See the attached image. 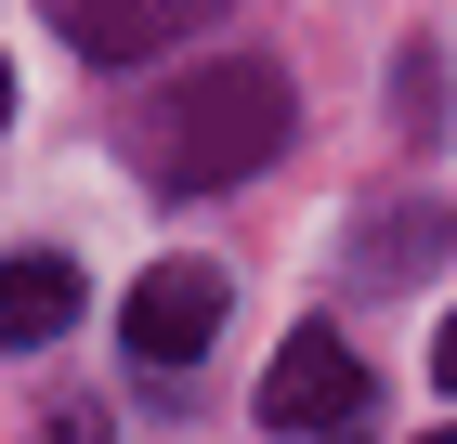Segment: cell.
<instances>
[{"instance_id": "9c48e42d", "label": "cell", "mask_w": 457, "mask_h": 444, "mask_svg": "<svg viewBox=\"0 0 457 444\" xmlns=\"http://www.w3.org/2000/svg\"><path fill=\"white\" fill-rule=\"evenodd\" d=\"M0 131H13V66H0Z\"/></svg>"}, {"instance_id": "52a82bcc", "label": "cell", "mask_w": 457, "mask_h": 444, "mask_svg": "<svg viewBox=\"0 0 457 444\" xmlns=\"http://www.w3.org/2000/svg\"><path fill=\"white\" fill-rule=\"evenodd\" d=\"M53 444H105V406H66V418H53Z\"/></svg>"}, {"instance_id": "8992f818", "label": "cell", "mask_w": 457, "mask_h": 444, "mask_svg": "<svg viewBox=\"0 0 457 444\" xmlns=\"http://www.w3.org/2000/svg\"><path fill=\"white\" fill-rule=\"evenodd\" d=\"M366 236H379V248H366V274H419L431 248H445V236H431V209H405V222H366Z\"/></svg>"}, {"instance_id": "5b68a950", "label": "cell", "mask_w": 457, "mask_h": 444, "mask_svg": "<svg viewBox=\"0 0 457 444\" xmlns=\"http://www.w3.org/2000/svg\"><path fill=\"white\" fill-rule=\"evenodd\" d=\"M79 327V262H53V248H13L0 262V353H39Z\"/></svg>"}, {"instance_id": "ba28073f", "label": "cell", "mask_w": 457, "mask_h": 444, "mask_svg": "<svg viewBox=\"0 0 457 444\" xmlns=\"http://www.w3.org/2000/svg\"><path fill=\"white\" fill-rule=\"evenodd\" d=\"M431 379H445V392H457V314H445V327H431Z\"/></svg>"}, {"instance_id": "30bf717a", "label": "cell", "mask_w": 457, "mask_h": 444, "mask_svg": "<svg viewBox=\"0 0 457 444\" xmlns=\"http://www.w3.org/2000/svg\"><path fill=\"white\" fill-rule=\"evenodd\" d=\"M419 444H457V431H419Z\"/></svg>"}, {"instance_id": "3957f363", "label": "cell", "mask_w": 457, "mask_h": 444, "mask_svg": "<svg viewBox=\"0 0 457 444\" xmlns=\"http://www.w3.org/2000/svg\"><path fill=\"white\" fill-rule=\"evenodd\" d=\"M262 418H275L287 444H301V431H327V444H340L353 418H366V353H353L340 327H287V340H275V366H262Z\"/></svg>"}, {"instance_id": "277c9868", "label": "cell", "mask_w": 457, "mask_h": 444, "mask_svg": "<svg viewBox=\"0 0 457 444\" xmlns=\"http://www.w3.org/2000/svg\"><path fill=\"white\" fill-rule=\"evenodd\" d=\"M196 13H222V0H53V27H66L79 66H144V53L183 39Z\"/></svg>"}, {"instance_id": "6da1fadb", "label": "cell", "mask_w": 457, "mask_h": 444, "mask_svg": "<svg viewBox=\"0 0 457 444\" xmlns=\"http://www.w3.org/2000/svg\"><path fill=\"white\" fill-rule=\"evenodd\" d=\"M287 131H301V92H287V66H262V53H222V66H183L170 92L131 118V157L144 183H170V197H222V183L275 171Z\"/></svg>"}, {"instance_id": "7a4b0ae2", "label": "cell", "mask_w": 457, "mask_h": 444, "mask_svg": "<svg viewBox=\"0 0 457 444\" xmlns=\"http://www.w3.org/2000/svg\"><path fill=\"white\" fill-rule=\"evenodd\" d=\"M222 314H236V274L222 262H157V274H131L118 340H131V366H196L222 340Z\"/></svg>"}]
</instances>
